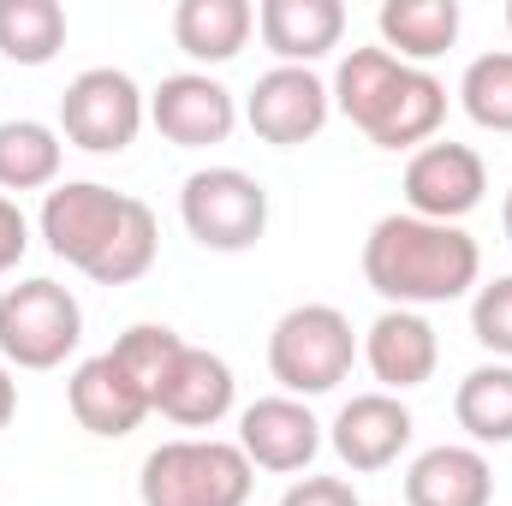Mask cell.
I'll list each match as a JSON object with an SVG mask.
<instances>
[{
	"label": "cell",
	"instance_id": "cell-10",
	"mask_svg": "<svg viewBox=\"0 0 512 506\" xmlns=\"http://www.w3.org/2000/svg\"><path fill=\"white\" fill-rule=\"evenodd\" d=\"M328 114H334V90L310 66H268L245 96V126L274 149H298L322 137Z\"/></svg>",
	"mask_w": 512,
	"mask_h": 506
},
{
	"label": "cell",
	"instance_id": "cell-4",
	"mask_svg": "<svg viewBox=\"0 0 512 506\" xmlns=\"http://www.w3.org/2000/svg\"><path fill=\"white\" fill-rule=\"evenodd\" d=\"M358 364V334L352 316L334 304H292L268 328V376L292 399H322Z\"/></svg>",
	"mask_w": 512,
	"mask_h": 506
},
{
	"label": "cell",
	"instance_id": "cell-3",
	"mask_svg": "<svg viewBox=\"0 0 512 506\" xmlns=\"http://www.w3.org/2000/svg\"><path fill=\"white\" fill-rule=\"evenodd\" d=\"M251 489L256 465L239 453V441H215V435L161 441L137 471L143 506H245Z\"/></svg>",
	"mask_w": 512,
	"mask_h": 506
},
{
	"label": "cell",
	"instance_id": "cell-31",
	"mask_svg": "<svg viewBox=\"0 0 512 506\" xmlns=\"http://www.w3.org/2000/svg\"><path fill=\"white\" fill-rule=\"evenodd\" d=\"M501 233H507V245H512V191L501 197Z\"/></svg>",
	"mask_w": 512,
	"mask_h": 506
},
{
	"label": "cell",
	"instance_id": "cell-9",
	"mask_svg": "<svg viewBox=\"0 0 512 506\" xmlns=\"http://www.w3.org/2000/svg\"><path fill=\"white\" fill-rule=\"evenodd\" d=\"M489 191V167L471 143H423L411 149L405 161V215H423V221H447L459 227Z\"/></svg>",
	"mask_w": 512,
	"mask_h": 506
},
{
	"label": "cell",
	"instance_id": "cell-16",
	"mask_svg": "<svg viewBox=\"0 0 512 506\" xmlns=\"http://www.w3.org/2000/svg\"><path fill=\"white\" fill-rule=\"evenodd\" d=\"M256 36L280 66H316L346 42V6L340 0H262Z\"/></svg>",
	"mask_w": 512,
	"mask_h": 506
},
{
	"label": "cell",
	"instance_id": "cell-13",
	"mask_svg": "<svg viewBox=\"0 0 512 506\" xmlns=\"http://www.w3.org/2000/svg\"><path fill=\"white\" fill-rule=\"evenodd\" d=\"M239 453L256 471H274V477L310 471V459L322 453V423H316L310 399H292V393L251 399L239 411Z\"/></svg>",
	"mask_w": 512,
	"mask_h": 506
},
{
	"label": "cell",
	"instance_id": "cell-18",
	"mask_svg": "<svg viewBox=\"0 0 512 506\" xmlns=\"http://www.w3.org/2000/svg\"><path fill=\"white\" fill-rule=\"evenodd\" d=\"M495 501V465L483 447L441 441L405 465V506H489Z\"/></svg>",
	"mask_w": 512,
	"mask_h": 506
},
{
	"label": "cell",
	"instance_id": "cell-8",
	"mask_svg": "<svg viewBox=\"0 0 512 506\" xmlns=\"http://www.w3.org/2000/svg\"><path fill=\"white\" fill-rule=\"evenodd\" d=\"M131 203H137V197L108 191V185H96V179H60V185L42 197V215H36L42 245L60 256V262H72L78 274H96L102 256H108V245H114L120 227H126Z\"/></svg>",
	"mask_w": 512,
	"mask_h": 506
},
{
	"label": "cell",
	"instance_id": "cell-7",
	"mask_svg": "<svg viewBox=\"0 0 512 506\" xmlns=\"http://www.w3.org/2000/svg\"><path fill=\"white\" fill-rule=\"evenodd\" d=\"M143 120H149V96L120 66H90L60 96V137L72 149H84V155H120V149H131Z\"/></svg>",
	"mask_w": 512,
	"mask_h": 506
},
{
	"label": "cell",
	"instance_id": "cell-32",
	"mask_svg": "<svg viewBox=\"0 0 512 506\" xmlns=\"http://www.w3.org/2000/svg\"><path fill=\"white\" fill-rule=\"evenodd\" d=\"M507 30H512V0H507Z\"/></svg>",
	"mask_w": 512,
	"mask_h": 506
},
{
	"label": "cell",
	"instance_id": "cell-5",
	"mask_svg": "<svg viewBox=\"0 0 512 506\" xmlns=\"http://www.w3.org/2000/svg\"><path fill=\"white\" fill-rule=\"evenodd\" d=\"M84 340V304L60 280H18L0 292V358L18 370H60Z\"/></svg>",
	"mask_w": 512,
	"mask_h": 506
},
{
	"label": "cell",
	"instance_id": "cell-14",
	"mask_svg": "<svg viewBox=\"0 0 512 506\" xmlns=\"http://www.w3.org/2000/svg\"><path fill=\"white\" fill-rule=\"evenodd\" d=\"M358 358L370 364V376L382 381V393H411L435 376L441 364V340L429 328L423 310H382L364 340H358Z\"/></svg>",
	"mask_w": 512,
	"mask_h": 506
},
{
	"label": "cell",
	"instance_id": "cell-6",
	"mask_svg": "<svg viewBox=\"0 0 512 506\" xmlns=\"http://www.w3.org/2000/svg\"><path fill=\"white\" fill-rule=\"evenodd\" d=\"M179 221L203 251L239 256L268 233V191L245 167H197L179 191Z\"/></svg>",
	"mask_w": 512,
	"mask_h": 506
},
{
	"label": "cell",
	"instance_id": "cell-26",
	"mask_svg": "<svg viewBox=\"0 0 512 506\" xmlns=\"http://www.w3.org/2000/svg\"><path fill=\"white\" fill-rule=\"evenodd\" d=\"M155 251H161V227H155V209L137 197L126 215V227H120V239L108 245L102 256V268L90 274L96 286H131V280H143L149 268H155Z\"/></svg>",
	"mask_w": 512,
	"mask_h": 506
},
{
	"label": "cell",
	"instance_id": "cell-12",
	"mask_svg": "<svg viewBox=\"0 0 512 506\" xmlns=\"http://www.w3.org/2000/svg\"><path fill=\"white\" fill-rule=\"evenodd\" d=\"M411 435H417V423H411L405 399L382 393V387L376 393H352L334 411V423H328V447L340 453V465L352 477H376L387 465H399V453L411 447Z\"/></svg>",
	"mask_w": 512,
	"mask_h": 506
},
{
	"label": "cell",
	"instance_id": "cell-1",
	"mask_svg": "<svg viewBox=\"0 0 512 506\" xmlns=\"http://www.w3.org/2000/svg\"><path fill=\"white\" fill-rule=\"evenodd\" d=\"M364 280L387 310L453 304L483 286V251L465 227L423 221V215H382L364 239Z\"/></svg>",
	"mask_w": 512,
	"mask_h": 506
},
{
	"label": "cell",
	"instance_id": "cell-17",
	"mask_svg": "<svg viewBox=\"0 0 512 506\" xmlns=\"http://www.w3.org/2000/svg\"><path fill=\"white\" fill-rule=\"evenodd\" d=\"M233 393H239V381H233V364L221 352L185 346L179 364L161 381V393H155V411L179 429H215L233 411Z\"/></svg>",
	"mask_w": 512,
	"mask_h": 506
},
{
	"label": "cell",
	"instance_id": "cell-19",
	"mask_svg": "<svg viewBox=\"0 0 512 506\" xmlns=\"http://www.w3.org/2000/svg\"><path fill=\"white\" fill-rule=\"evenodd\" d=\"M459 0H382L376 12V30H382V48L405 66H429L441 60L453 42H459Z\"/></svg>",
	"mask_w": 512,
	"mask_h": 506
},
{
	"label": "cell",
	"instance_id": "cell-24",
	"mask_svg": "<svg viewBox=\"0 0 512 506\" xmlns=\"http://www.w3.org/2000/svg\"><path fill=\"white\" fill-rule=\"evenodd\" d=\"M459 108L471 114V126L512 137V48L501 54H477L459 78Z\"/></svg>",
	"mask_w": 512,
	"mask_h": 506
},
{
	"label": "cell",
	"instance_id": "cell-28",
	"mask_svg": "<svg viewBox=\"0 0 512 506\" xmlns=\"http://www.w3.org/2000/svg\"><path fill=\"white\" fill-rule=\"evenodd\" d=\"M280 506H364V501H358V489L346 477H298L280 495Z\"/></svg>",
	"mask_w": 512,
	"mask_h": 506
},
{
	"label": "cell",
	"instance_id": "cell-29",
	"mask_svg": "<svg viewBox=\"0 0 512 506\" xmlns=\"http://www.w3.org/2000/svg\"><path fill=\"white\" fill-rule=\"evenodd\" d=\"M30 251V221H24V209L0 191V274H12L18 262Z\"/></svg>",
	"mask_w": 512,
	"mask_h": 506
},
{
	"label": "cell",
	"instance_id": "cell-2",
	"mask_svg": "<svg viewBox=\"0 0 512 506\" xmlns=\"http://www.w3.org/2000/svg\"><path fill=\"white\" fill-rule=\"evenodd\" d=\"M334 108L376 149H423L447 120V84L429 66H405L387 48H352L334 72Z\"/></svg>",
	"mask_w": 512,
	"mask_h": 506
},
{
	"label": "cell",
	"instance_id": "cell-25",
	"mask_svg": "<svg viewBox=\"0 0 512 506\" xmlns=\"http://www.w3.org/2000/svg\"><path fill=\"white\" fill-rule=\"evenodd\" d=\"M114 358H120V370H126L143 393H149V411H155V393H161V381L167 370L179 364V352H185V340L167 328V322H131L126 334L108 346Z\"/></svg>",
	"mask_w": 512,
	"mask_h": 506
},
{
	"label": "cell",
	"instance_id": "cell-21",
	"mask_svg": "<svg viewBox=\"0 0 512 506\" xmlns=\"http://www.w3.org/2000/svg\"><path fill=\"white\" fill-rule=\"evenodd\" d=\"M66 161L60 126L42 120H0V191H54Z\"/></svg>",
	"mask_w": 512,
	"mask_h": 506
},
{
	"label": "cell",
	"instance_id": "cell-15",
	"mask_svg": "<svg viewBox=\"0 0 512 506\" xmlns=\"http://www.w3.org/2000/svg\"><path fill=\"white\" fill-rule=\"evenodd\" d=\"M66 405H72L78 429H90V435H102V441H126L131 429H143V417H149V393L120 370L114 352H96V358H84V364L72 370Z\"/></svg>",
	"mask_w": 512,
	"mask_h": 506
},
{
	"label": "cell",
	"instance_id": "cell-23",
	"mask_svg": "<svg viewBox=\"0 0 512 506\" xmlns=\"http://www.w3.org/2000/svg\"><path fill=\"white\" fill-rule=\"evenodd\" d=\"M66 48L60 0H0V54L12 66H48Z\"/></svg>",
	"mask_w": 512,
	"mask_h": 506
},
{
	"label": "cell",
	"instance_id": "cell-11",
	"mask_svg": "<svg viewBox=\"0 0 512 506\" xmlns=\"http://www.w3.org/2000/svg\"><path fill=\"white\" fill-rule=\"evenodd\" d=\"M149 126L179 149H215L239 126V102L209 72H173L149 90Z\"/></svg>",
	"mask_w": 512,
	"mask_h": 506
},
{
	"label": "cell",
	"instance_id": "cell-22",
	"mask_svg": "<svg viewBox=\"0 0 512 506\" xmlns=\"http://www.w3.org/2000/svg\"><path fill=\"white\" fill-rule=\"evenodd\" d=\"M453 417L471 435V447H507L512 441V364H477L453 387Z\"/></svg>",
	"mask_w": 512,
	"mask_h": 506
},
{
	"label": "cell",
	"instance_id": "cell-27",
	"mask_svg": "<svg viewBox=\"0 0 512 506\" xmlns=\"http://www.w3.org/2000/svg\"><path fill=\"white\" fill-rule=\"evenodd\" d=\"M471 334H477L483 352H495V364H512V274H495V280L477 286Z\"/></svg>",
	"mask_w": 512,
	"mask_h": 506
},
{
	"label": "cell",
	"instance_id": "cell-20",
	"mask_svg": "<svg viewBox=\"0 0 512 506\" xmlns=\"http://www.w3.org/2000/svg\"><path fill=\"white\" fill-rule=\"evenodd\" d=\"M256 30L251 0H179L173 6V42L197 60V66H227L245 54Z\"/></svg>",
	"mask_w": 512,
	"mask_h": 506
},
{
	"label": "cell",
	"instance_id": "cell-30",
	"mask_svg": "<svg viewBox=\"0 0 512 506\" xmlns=\"http://www.w3.org/2000/svg\"><path fill=\"white\" fill-rule=\"evenodd\" d=\"M12 417H18V381H12L6 364H0V429H6Z\"/></svg>",
	"mask_w": 512,
	"mask_h": 506
}]
</instances>
